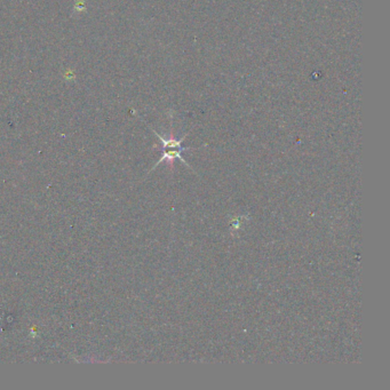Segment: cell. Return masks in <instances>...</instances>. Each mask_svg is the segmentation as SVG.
I'll use <instances>...</instances> for the list:
<instances>
[{
    "label": "cell",
    "instance_id": "1",
    "mask_svg": "<svg viewBox=\"0 0 390 390\" xmlns=\"http://www.w3.org/2000/svg\"><path fill=\"white\" fill-rule=\"evenodd\" d=\"M151 131L156 134V136L158 137L159 140H161L162 144H163V148H162V152H163V156L161 157V159H159V162H157L156 165L153 166V168L158 166L159 164H161L162 162L164 161H170L171 163L174 161V159H180L181 162H182L184 165H187L189 168L190 167L189 164L184 161L183 157L181 156V153H182L183 151H185V150H191L192 148H188V147H182V142L184 141L185 137H187L188 134H185L183 137H181L180 140L177 139H174V137H170V139H165V137L162 136L161 134H158V133L153 130V128H151ZM152 168V170H153ZM192 170V168H191Z\"/></svg>",
    "mask_w": 390,
    "mask_h": 390
}]
</instances>
